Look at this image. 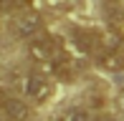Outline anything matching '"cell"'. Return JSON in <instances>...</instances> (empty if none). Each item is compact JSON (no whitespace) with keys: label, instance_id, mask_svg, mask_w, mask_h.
<instances>
[{"label":"cell","instance_id":"obj_1","mask_svg":"<svg viewBox=\"0 0 124 121\" xmlns=\"http://www.w3.org/2000/svg\"><path fill=\"white\" fill-rule=\"evenodd\" d=\"M28 53H31V58L36 60V63H53L56 58L63 53V46H61L58 38L48 35V33H41V35L31 38V43H28Z\"/></svg>","mask_w":124,"mask_h":121},{"label":"cell","instance_id":"obj_8","mask_svg":"<svg viewBox=\"0 0 124 121\" xmlns=\"http://www.w3.org/2000/svg\"><path fill=\"white\" fill-rule=\"evenodd\" d=\"M58 121H91V116H89L86 108L74 106V108H66V111L58 116Z\"/></svg>","mask_w":124,"mask_h":121},{"label":"cell","instance_id":"obj_10","mask_svg":"<svg viewBox=\"0 0 124 121\" xmlns=\"http://www.w3.org/2000/svg\"><path fill=\"white\" fill-rule=\"evenodd\" d=\"M91 121H114V116H109V114H99V116L91 119Z\"/></svg>","mask_w":124,"mask_h":121},{"label":"cell","instance_id":"obj_4","mask_svg":"<svg viewBox=\"0 0 124 121\" xmlns=\"http://www.w3.org/2000/svg\"><path fill=\"white\" fill-rule=\"evenodd\" d=\"M0 108H3L8 121H28V116H31V108H28V103L23 98L10 96L5 91H0Z\"/></svg>","mask_w":124,"mask_h":121},{"label":"cell","instance_id":"obj_5","mask_svg":"<svg viewBox=\"0 0 124 121\" xmlns=\"http://www.w3.org/2000/svg\"><path fill=\"white\" fill-rule=\"evenodd\" d=\"M74 40H76V46L81 48L84 53H94V56H96V48H99V30L76 28V30H74Z\"/></svg>","mask_w":124,"mask_h":121},{"label":"cell","instance_id":"obj_7","mask_svg":"<svg viewBox=\"0 0 124 121\" xmlns=\"http://www.w3.org/2000/svg\"><path fill=\"white\" fill-rule=\"evenodd\" d=\"M104 13L109 18V28H122L124 25V8L119 0H104Z\"/></svg>","mask_w":124,"mask_h":121},{"label":"cell","instance_id":"obj_11","mask_svg":"<svg viewBox=\"0 0 124 121\" xmlns=\"http://www.w3.org/2000/svg\"><path fill=\"white\" fill-rule=\"evenodd\" d=\"M0 121H8V119H5V116H0Z\"/></svg>","mask_w":124,"mask_h":121},{"label":"cell","instance_id":"obj_6","mask_svg":"<svg viewBox=\"0 0 124 121\" xmlns=\"http://www.w3.org/2000/svg\"><path fill=\"white\" fill-rule=\"evenodd\" d=\"M96 63L104 71H109V73H119V71H124V48H122V51L99 53V56H96Z\"/></svg>","mask_w":124,"mask_h":121},{"label":"cell","instance_id":"obj_9","mask_svg":"<svg viewBox=\"0 0 124 121\" xmlns=\"http://www.w3.org/2000/svg\"><path fill=\"white\" fill-rule=\"evenodd\" d=\"M23 0H0V8H15V5H20Z\"/></svg>","mask_w":124,"mask_h":121},{"label":"cell","instance_id":"obj_2","mask_svg":"<svg viewBox=\"0 0 124 121\" xmlns=\"http://www.w3.org/2000/svg\"><path fill=\"white\" fill-rule=\"evenodd\" d=\"M23 93H25L28 101L43 103V101H48L51 93H53V81H51L46 73H41V71H31L23 78Z\"/></svg>","mask_w":124,"mask_h":121},{"label":"cell","instance_id":"obj_3","mask_svg":"<svg viewBox=\"0 0 124 121\" xmlns=\"http://www.w3.org/2000/svg\"><path fill=\"white\" fill-rule=\"evenodd\" d=\"M13 33L18 38H25V40L41 35V33H43V18H41V13H36V10H23V13H18V18L13 20Z\"/></svg>","mask_w":124,"mask_h":121}]
</instances>
